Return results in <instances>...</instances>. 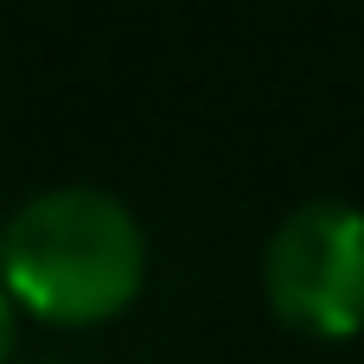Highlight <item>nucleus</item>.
Returning a JSON list of instances; mask_svg holds the SVG:
<instances>
[{
	"instance_id": "nucleus-3",
	"label": "nucleus",
	"mask_w": 364,
	"mask_h": 364,
	"mask_svg": "<svg viewBox=\"0 0 364 364\" xmlns=\"http://www.w3.org/2000/svg\"><path fill=\"white\" fill-rule=\"evenodd\" d=\"M13 333H19V307H13V294H6V282H0V364L13 352Z\"/></svg>"
},
{
	"instance_id": "nucleus-2",
	"label": "nucleus",
	"mask_w": 364,
	"mask_h": 364,
	"mask_svg": "<svg viewBox=\"0 0 364 364\" xmlns=\"http://www.w3.org/2000/svg\"><path fill=\"white\" fill-rule=\"evenodd\" d=\"M262 294L275 320L307 339L364 333V211L339 198L288 211L262 250Z\"/></svg>"
},
{
	"instance_id": "nucleus-1",
	"label": "nucleus",
	"mask_w": 364,
	"mask_h": 364,
	"mask_svg": "<svg viewBox=\"0 0 364 364\" xmlns=\"http://www.w3.org/2000/svg\"><path fill=\"white\" fill-rule=\"evenodd\" d=\"M0 282L13 307L45 326H102L128 314L147 282V230L96 186L32 192L0 230Z\"/></svg>"
}]
</instances>
